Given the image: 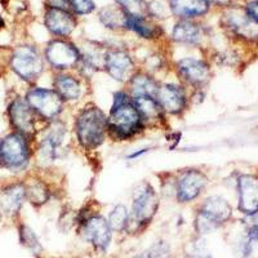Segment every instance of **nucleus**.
I'll return each mask as SVG.
<instances>
[{
  "label": "nucleus",
  "instance_id": "obj_1",
  "mask_svg": "<svg viewBox=\"0 0 258 258\" xmlns=\"http://www.w3.org/2000/svg\"><path fill=\"white\" fill-rule=\"evenodd\" d=\"M146 128L141 115L136 109L132 97L126 91H119L112 97L107 115V136L114 141H129Z\"/></svg>",
  "mask_w": 258,
  "mask_h": 258
},
{
  "label": "nucleus",
  "instance_id": "obj_2",
  "mask_svg": "<svg viewBox=\"0 0 258 258\" xmlns=\"http://www.w3.org/2000/svg\"><path fill=\"white\" fill-rule=\"evenodd\" d=\"M74 132L83 150H97L107 138V115L94 103H88L78 112Z\"/></svg>",
  "mask_w": 258,
  "mask_h": 258
},
{
  "label": "nucleus",
  "instance_id": "obj_3",
  "mask_svg": "<svg viewBox=\"0 0 258 258\" xmlns=\"http://www.w3.org/2000/svg\"><path fill=\"white\" fill-rule=\"evenodd\" d=\"M232 208L230 203L220 195L207 198L198 209L194 227L199 235H206L220 227L231 218Z\"/></svg>",
  "mask_w": 258,
  "mask_h": 258
},
{
  "label": "nucleus",
  "instance_id": "obj_4",
  "mask_svg": "<svg viewBox=\"0 0 258 258\" xmlns=\"http://www.w3.org/2000/svg\"><path fill=\"white\" fill-rule=\"evenodd\" d=\"M160 206L158 192L154 186L147 181L140 182L132 192V209H131V222L138 229H144L156 216Z\"/></svg>",
  "mask_w": 258,
  "mask_h": 258
},
{
  "label": "nucleus",
  "instance_id": "obj_5",
  "mask_svg": "<svg viewBox=\"0 0 258 258\" xmlns=\"http://www.w3.org/2000/svg\"><path fill=\"white\" fill-rule=\"evenodd\" d=\"M31 158L29 138L18 132L7 135L0 141V165L12 172L24 170Z\"/></svg>",
  "mask_w": 258,
  "mask_h": 258
},
{
  "label": "nucleus",
  "instance_id": "obj_6",
  "mask_svg": "<svg viewBox=\"0 0 258 258\" xmlns=\"http://www.w3.org/2000/svg\"><path fill=\"white\" fill-rule=\"evenodd\" d=\"M45 59L32 45H20L13 50L9 64L18 78L27 83H34L44 71Z\"/></svg>",
  "mask_w": 258,
  "mask_h": 258
},
{
  "label": "nucleus",
  "instance_id": "obj_7",
  "mask_svg": "<svg viewBox=\"0 0 258 258\" xmlns=\"http://www.w3.org/2000/svg\"><path fill=\"white\" fill-rule=\"evenodd\" d=\"M25 101L29 103L36 116L47 121L58 119L64 107V101L53 88L34 87L27 91Z\"/></svg>",
  "mask_w": 258,
  "mask_h": 258
},
{
  "label": "nucleus",
  "instance_id": "obj_8",
  "mask_svg": "<svg viewBox=\"0 0 258 258\" xmlns=\"http://www.w3.org/2000/svg\"><path fill=\"white\" fill-rule=\"evenodd\" d=\"M82 53L71 41L58 38L53 39L47 44L44 50V59L53 70L64 73L70 69L78 68Z\"/></svg>",
  "mask_w": 258,
  "mask_h": 258
},
{
  "label": "nucleus",
  "instance_id": "obj_9",
  "mask_svg": "<svg viewBox=\"0 0 258 258\" xmlns=\"http://www.w3.org/2000/svg\"><path fill=\"white\" fill-rule=\"evenodd\" d=\"M207 185L208 177L204 172L197 168H188L179 172L174 179V197L182 204L191 203L202 195Z\"/></svg>",
  "mask_w": 258,
  "mask_h": 258
},
{
  "label": "nucleus",
  "instance_id": "obj_10",
  "mask_svg": "<svg viewBox=\"0 0 258 258\" xmlns=\"http://www.w3.org/2000/svg\"><path fill=\"white\" fill-rule=\"evenodd\" d=\"M66 136H68V131L62 121H59L58 119L49 121L43 132V136L39 140L38 150H36L39 161L48 165L56 160Z\"/></svg>",
  "mask_w": 258,
  "mask_h": 258
},
{
  "label": "nucleus",
  "instance_id": "obj_11",
  "mask_svg": "<svg viewBox=\"0 0 258 258\" xmlns=\"http://www.w3.org/2000/svg\"><path fill=\"white\" fill-rule=\"evenodd\" d=\"M176 73L183 84L191 88L203 89L212 78L211 66L207 61L197 57H185L177 61Z\"/></svg>",
  "mask_w": 258,
  "mask_h": 258
},
{
  "label": "nucleus",
  "instance_id": "obj_12",
  "mask_svg": "<svg viewBox=\"0 0 258 258\" xmlns=\"http://www.w3.org/2000/svg\"><path fill=\"white\" fill-rule=\"evenodd\" d=\"M103 70L109 74L111 79L123 84H126L137 71L132 54L123 48L114 47H107Z\"/></svg>",
  "mask_w": 258,
  "mask_h": 258
},
{
  "label": "nucleus",
  "instance_id": "obj_13",
  "mask_svg": "<svg viewBox=\"0 0 258 258\" xmlns=\"http://www.w3.org/2000/svg\"><path fill=\"white\" fill-rule=\"evenodd\" d=\"M83 236L97 250L105 252L111 243V227L109 222L101 214H91L79 223Z\"/></svg>",
  "mask_w": 258,
  "mask_h": 258
},
{
  "label": "nucleus",
  "instance_id": "obj_14",
  "mask_svg": "<svg viewBox=\"0 0 258 258\" xmlns=\"http://www.w3.org/2000/svg\"><path fill=\"white\" fill-rule=\"evenodd\" d=\"M222 22L235 35L246 40L258 39V21H255L246 9L240 7H231L223 13Z\"/></svg>",
  "mask_w": 258,
  "mask_h": 258
},
{
  "label": "nucleus",
  "instance_id": "obj_15",
  "mask_svg": "<svg viewBox=\"0 0 258 258\" xmlns=\"http://www.w3.org/2000/svg\"><path fill=\"white\" fill-rule=\"evenodd\" d=\"M155 98L165 114L181 115L187 109L188 97L185 87L177 83L160 84Z\"/></svg>",
  "mask_w": 258,
  "mask_h": 258
},
{
  "label": "nucleus",
  "instance_id": "obj_16",
  "mask_svg": "<svg viewBox=\"0 0 258 258\" xmlns=\"http://www.w3.org/2000/svg\"><path fill=\"white\" fill-rule=\"evenodd\" d=\"M8 116L16 132L31 138L36 135V120L38 116L29 103L22 98H16L8 107Z\"/></svg>",
  "mask_w": 258,
  "mask_h": 258
},
{
  "label": "nucleus",
  "instance_id": "obj_17",
  "mask_svg": "<svg viewBox=\"0 0 258 258\" xmlns=\"http://www.w3.org/2000/svg\"><path fill=\"white\" fill-rule=\"evenodd\" d=\"M44 24L48 31L58 38L71 35L77 27V18L68 9L48 8L44 16Z\"/></svg>",
  "mask_w": 258,
  "mask_h": 258
},
{
  "label": "nucleus",
  "instance_id": "obj_18",
  "mask_svg": "<svg viewBox=\"0 0 258 258\" xmlns=\"http://www.w3.org/2000/svg\"><path fill=\"white\" fill-rule=\"evenodd\" d=\"M239 211L245 216L258 211V177L254 174H241L238 178Z\"/></svg>",
  "mask_w": 258,
  "mask_h": 258
},
{
  "label": "nucleus",
  "instance_id": "obj_19",
  "mask_svg": "<svg viewBox=\"0 0 258 258\" xmlns=\"http://www.w3.org/2000/svg\"><path fill=\"white\" fill-rule=\"evenodd\" d=\"M26 200L25 183L16 182L7 185L0 190V216L13 217L21 211L24 202Z\"/></svg>",
  "mask_w": 258,
  "mask_h": 258
},
{
  "label": "nucleus",
  "instance_id": "obj_20",
  "mask_svg": "<svg viewBox=\"0 0 258 258\" xmlns=\"http://www.w3.org/2000/svg\"><path fill=\"white\" fill-rule=\"evenodd\" d=\"M53 89L64 102H74L82 97L83 87L79 78L68 73H58L53 79Z\"/></svg>",
  "mask_w": 258,
  "mask_h": 258
},
{
  "label": "nucleus",
  "instance_id": "obj_21",
  "mask_svg": "<svg viewBox=\"0 0 258 258\" xmlns=\"http://www.w3.org/2000/svg\"><path fill=\"white\" fill-rule=\"evenodd\" d=\"M160 83L147 71H136L131 79L126 83V92L132 98L136 97L151 96L155 97Z\"/></svg>",
  "mask_w": 258,
  "mask_h": 258
},
{
  "label": "nucleus",
  "instance_id": "obj_22",
  "mask_svg": "<svg viewBox=\"0 0 258 258\" xmlns=\"http://www.w3.org/2000/svg\"><path fill=\"white\" fill-rule=\"evenodd\" d=\"M136 109L141 115L145 125H158L164 120L165 112L163 111L161 106L159 105L155 97L144 96L132 98Z\"/></svg>",
  "mask_w": 258,
  "mask_h": 258
},
{
  "label": "nucleus",
  "instance_id": "obj_23",
  "mask_svg": "<svg viewBox=\"0 0 258 258\" xmlns=\"http://www.w3.org/2000/svg\"><path fill=\"white\" fill-rule=\"evenodd\" d=\"M204 38V31L200 25L190 20H182L174 25L172 39L176 43L185 45H199Z\"/></svg>",
  "mask_w": 258,
  "mask_h": 258
},
{
  "label": "nucleus",
  "instance_id": "obj_24",
  "mask_svg": "<svg viewBox=\"0 0 258 258\" xmlns=\"http://www.w3.org/2000/svg\"><path fill=\"white\" fill-rule=\"evenodd\" d=\"M125 29L137 34L140 38L154 40L163 35V29L158 24L153 22L145 15H128Z\"/></svg>",
  "mask_w": 258,
  "mask_h": 258
},
{
  "label": "nucleus",
  "instance_id": "obj_25",
  "mask_svg": "<svg viewBox=\"0 0 258 258\" xmlns=\"http://www.w3.org/2000/svg\"><path fill=\"white\" fill-rule=\"evenodd\" d=\"M170 12L182 20L204 16L209 6L206 0H169Z\"/></svg>",
  "mask_w": 258,
  "mask_h": 258
},
{
  "label": "nucleus",
  "instance_id": "obj_26",
  "mask_svg": "<svg viewBox=\"0 0 258 258\" xmlns=\"http://www.w3.org/2000/svg\"><path fill=\"white\" fill-rule=\"evenodd\" d=\"M126 17H128V13L117 4L103 7V8L100 9V13H98L101 24L111 30L125 29Z\"/></svg>",
  "mask_w": 258,
  "mask_h": 258
},
{
  "label": "nucleus",
  "instance_id": "obj_27",
  "mask_svg": "<svg viewBox=\"0 0 258 258\" xmlns=\"http://www.w3.org/2000/svg\"><path fill=\"white\" fill-rule=\"evenodd\" d=\"M26 188V200L32 206L41 207L47 204L50 198V190L47 182L40 179H32L29 183H25Z\"/></svg>",
  "mask_w": 258,
  "mask_h": 258
},
{
  "label": "nucleus",
  "instance_id": "obj_28",
  "mask_svg": "<svg viewBox=\"0 0 258 258\" xmlns=\"http://www.w3.org/2000/svg\"><path fill=\"white\" fill-rule=\"evenodd\" d=\"M129 220H131V213L124 204L115 206L109 213V217H107L110 227H111L112 231L116 232H121L128 229Z\"/></svg>",
  "mask_w": 258,
  "mask_h": 258
},
{
  "label": "nucleus",
  "instance_id": "obj_29",
  "mask_svg": "<svg viewBox=\"0 0 258 258\" xmlns=\"http://www.w3.org/2000/svg\"><path fill=\"white\" fill-rule=\"evenodd\" d=\"M20 240L21 243H22V245H25L26 248H29V249L34 250L35 253L40 252L41 249L40 241H39L35 232L32 231L29 226L26 225L20 226Z\"/></svg>",
  "mask_w": 258,
  "mask_h": 258
},
{
  "label": "nucleus",
  "instance_id": "obj_30",
  "mask_svg": "<svg viewBox=\"0 0 258 258\" xmlns=\"http://www.w3.org/2000/svg\"><path fill=\"white\" fill-rule=\"evenodd\" d=\"M138 258H172L170 246L165 241H158L141 253Z\"/></svg>",
  "mask_w": 258,
  "mask_h": 258
},
{
  "label": "nucleus",
  "instance_id": "obj_31",
  "mask_svg": "<svg viewBox=\"0 0 258 258\" xmlns=\"http://www.w3.org/2000/svg\"><path fill=\"white\" fill-rule=\"evenodd\" d=\"M115 3L120 6L128 15H145L146 13V2L145 0H115Z\"/></svg>",
  "mask_w": 258,
  "mask_h": 258
},
{
  "label": "nucleus",
  "instance_id": "obj_32",
  "mask_svg": "<svg viewBox=\"0 0 258 258\" xmlns=\"http://www.w3.org/2000/svg\"><path fill=\"white\" fill-rule=\"evenodd\" d=\"M146 13L151 15L153 17L159 18V20H165V18H168L172 15L169 7L165 6L161 2H156V0L146 3Z\"/></svg>",
  "mask_w": 258,
  "mask_h": 258
},
{
  "label": "nucleus",
  "instance_id": "obj_33",
  "mask_svg": "<svg viewBox=\"0 0 258 258\" xmlns=\"http://www.w3.org/2000/svg\"><path fill=\"white\" fill-rule=\"evenodd\" d=\"M68 4L73 9V12L78 16L89 15L96 9L93 0H68Z\"/></svg>",
  "mask_w": 258,
  "mask_h": 258
},
{
  "label": "nucleus",
  "instance_id": "obj_34",
  "mask_svg": "<svg viewBox=\"0 0 258 258\" xmlns=\"http://www.w3.org/2000/svg\"><path fill=\"white\" fill-rule=\"evenodd\" d=\"M245 9L248 11V13H249V15L252 16L255 21H258V0H255V2H252V3L248 4Z\"/></svg>",
  "mask_w": 258,
  "mask_h": 258
},
{
  "label": "nucleus",
  "instance_id": "obj_35",
  "mask_svg": "<svg viewBox=\"0 0 258 258\" xmlns=\"http://www.w3.org/2000/svg\"><path fill=\"white\" fill-rule=\"evenodd\" d=\"M208 6H229L230 0H206Z\"/></svg>",
  "mask_w": 258,
  "mask_h": 258
},
{
  "label": "nucleus",
  "instance_id": "obj_36",
  "mask_svg": "<svg viewBox=\"0 0 258 258\" xmlns=\"http://www.w3.org/2000/svg\"><path fill=\"white\" fill-rule=\"evenodd\" d=\"M147 151H149V149L147 147H145V149H140L138 151H136V153H132V154H129L128 155V159H138L140 156H142L144 154H146Z\"/></svg>",
  "mask_w": 258,
  "mask_h": 258
},
{
  "label": "nucleus",
  "instance_id": "obj_37",
  "mask_svg": "<svg viewBox=\"0 0 258 258\" xmlns=\"http://www.w3.org/2000/svg\"><path fill=\"white\" fill-rule=\"evenodd\" d=\"M248 218H249V226H258V211L248 216Z\"/></svg>",
  "mask_w": 258,
  "mask_h": 258
},
{
  "label": "nucleus",
  "instance_id": "obj_38",
  "mask_svg": "<svg viewBox=\"0 0 258 258\" xmlns=\"http://www.w3.org/2000/svg\"><path fill=\"white\" fill-rule=\"evenodd\" d=\"M188 258H212L209 254H203L202 252L198 253H191V255Z\"/></svg>",
  "mask_w": 258,
  "mask_h": 258
},
{
  "label": "nucleus",
  "instance_id": "obj_39",
  "mask_svg": "<svg viewBox=\"0 0 258 258\" xmlns=\"http://www.w3.org/2000/svg\"><path fill=\"white\" fill-rule=\"evenodd\" d=\"M4 25H6V22H4V20L2 17H0V29H3Z\"/></svg>",
  "mask_w": 258,
  "mask_h": 258
}]
</instances>
